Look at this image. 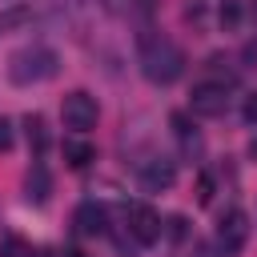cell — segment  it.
<instances>
[{
  "label": "cell",
  "instance_id": "ba28073f",
  "mask_svg": "<svg viewBox=\"0 0 257 257\" xmlns=\"http://www.w3.org/2000/svg\"><path fill=\"white\" fill-rule=\"evenodd\" d=\"M48 193H52V173H48V165L32 161V169L24 173V201L28 205H44Z\"/></svg>",
  "mask_w": 257,
  "mask_h": 257
},
{
  "label": "cell",
  "instance_id": "6da1fadb",
  "mask_svg": "<svg viewBox=\"0 0 257 257\" xmlns=\"http://www.w3.org/2000/svg\"><path fill=\"white\" fill-rule=\"evenodd\" d=\"M141 72L153 84H173L185 72V52L169 36H141Z\"/></svg>",
  "mask_w": 257,
  "mask_h": 257
},
{
  "label": "cell",
  "instance_id": "d6986e66",
  "mask_svg": "<svg viewBox=\"0 0 257 257\" xmlns=\"http://www.w3.org/2000/svg\"><path fill=\"white\" fill-rule=\"evenodd\" d=\"M249 157H253V161H257V137H253V141H249Z\"/></svg>",
  "mask_w": 257,
  "mask_h": 257
},
{
  "label": "cell",
  "instance_id": "7a4b0ae2",
  "mask_svg": "<svg viewBox=\"0 0 257 257\" xmlns=\"http://www.w3.org/2000/svg\"><path fill=\"white\" fill-rule=\"evenodd\" d=\"M60 68V56L44 44H32V48H20L12 60H8V76L12 84H40V80H52Z\"/></svg>",
  "mask_w": 257,
  "mask_h": 257
},
{
  "label": "cell",
  "instance_id": "5bb4252c",
  "mask_svg": "<svg viewBox=\"0 0 257 257\" xmlns=\"http://www.w3.org/2000/svg\"><path fill=\"white\" fill-rule=\"evenodd\" d=\"M0 257H36V249H32L24 237H4V245H0Z\"/></svg>",
  "mask_w": 257,
  "mask_h": 257
},
{
  "label": "cell",
  "instance_id": "ac0fdd59",
  "mask_svg": "<svg viewBox=\"0 0 257 257\" xmlns=\"http://www.w3.org/2000/svg\"><path fill=\"white\" fill-rule=\"evenodd\" d=\"M241 116H245L249 124H257V92H249V96H245V108H241Z\"/></svg>",
  "mask_w": 257,
  "mask_h": 257
},
{
  "label": "cell",
  "instance_id": "7c38bea8",
  "mask_svg": "<svg viewBox=\"0 0 257 257\" xmlns=\"http://www.w3.org/2000/svg\"><path fill=\"white\" fill-rule=\"evenodd\" d=\"M64 161H68V169H88L96 161V145H88V141H64Z\"/></svg>",
  "mask_w": 257,
  "mask_h": 257
},
{
  "label": "cell",
  "instance_id": "44dd1931",
  "mask_svg": "<svg viewBox=\"0 0 257 257\" xmlns=\"http://www.w3.org/2000/svg\"><path fill=\"white\" fill-rule=\"evenodd\" d=\"M104 4H108V8H112V4H116V0H104Z\"/></svg>",
  "mask_w": 257,
  "mask_h": 257
},
{
  "label": "cell",
  "instance_id": "e0dca14e",
  "mask_svg": "<svg viewBox=\"0 0 257 257\" xmlns=\"http://www.w3.org/2000/svg\"><path fill=\"white\" fill-rule=\"evenodd\" d=\"M165 229H169V237H173V241H181V237H185V217H169V221H165Z\"/></svg>",
  "mask_w": 257,
  "mask_h": 257
},
{
  "label": "cell",
  "instance_id": "8fae6325",
  "mask_svg": "<svg viewBox=\"0 0 257 257\" xmlns=\"http://www.w3.org/2000/svg\"><path fill=\"white\" fill-rule=\"evenodd\" d=\"M24 133H28V145H32V153H36V161L48 153V124H44V116L40 112H28L24 116Z\"/></svg>",
  "mask_w": 257,
  "mask_h": 257
},
{
  "label": "cell",
  "instance_id": "5b68a950",
  "mask_svg": "<svg viewBox=\"0 0 257 257\" xmlns=\"http://www.w3.org/2000/svg\"><path fill=\"white\" fill-rule=\"evenodd\" d=\"M189 108L197 116H221L229 108V84L225 80H201L189 96Z\"/></svg>",
  "mask_w": 257,
  "mask_h": 257
},
{
  "label": "cell",
  "instance_id": "9c48e42d",
  "mask_svg": "<svg viewBox=\"0 0 257 257\" xmlns=\"http://www.w3.org/2000/svg\"><path fill=\"white\" fill-rule=\"evenodd\" d=\"M104 221H108V217H104V205H96V201H80L76 213H72V225H76L80 237H96V233H104V229H108Z\"/></svg>",
  "mask_w": 257,
  "mask_h": 257
},
{
  "label": "cell",
  "instance_id": "52a82bcc",
  "mask_svg": "<svg viewBox=\"0 0 257 257\" xmlns=\"http://www.w3.org/2000/svg\"><path fill=\"white\" fill-rule=\"evenodd\" d=\"M173 181H177V169H173V161H165V157H153V161H145V165H141V189H145V193L173 189Z\"/></svg>",
  "mask_w": 257,
  "mask_h": 257
},
{
  "label": "cell",
  "instance_id": "2e32d148",
  "mask_svg": "<svg viewBox=\"0 0 257 257\" xmlns=\"http://www.w3.org/2000/svg\"><path fill=\"white\" fill-rule=\"evenodd\" d=\"M12 141H16L12 120H8V116H0V153H8V149H12Z\"/></svg>",
  "mask_w": 257,
  "mask_h": 257
},
{
  "label": "cell",
  "instance_id": "4fadbf2b",
  "mask_svg": "<svg viewBox=\"0 0 257 257\" xmlns=\"http://www.w3.org/2000/svg\"><path fill=\"white\" fill-rule=\"evenodd\" d=\"M28 20H32V8H24V4L4 8V12H0V32H12V28H20V24H28Z\"/></svg>",
  "mask_w": 257,
  "mask_h": 257
},
{
  "label": "cell",
  "instance_id": "ffe728a7",
  "mask_svg": "<svg viewBox=\"0 0 257 257\" xmlns=\"http://www.w3.org/2000/svg\"><path fill=\"white\" fill-rule=\"evenodd\" d=\"M60 257H84V253H76V249H64V253H60Z\"/></svg>",
  "mask_w": 257,
  "mask_h": 257
},
{
  "label": "cell",
  "instance_id": "9a60e30c",
  "mask_svg": "<svg viewBox=\"0 0 257 257\" xmlns=\"http://www.w3.org/2000/svg\"><path fill=\"white\" fill-rule=\"evenodd\" d=\"M197 201H201V205H209V201H213V177H209V173H201V177H197Z\"/></svg>",
  "mask_w": 257,
  "mask_h": 257
},
{
  "label": "cell",
  "instance_id": "3957f363",
  "mask_svg": "<svg viewBox=\"0 0 257 257\" xmlns=\"http://www.w3.org/2000/svg\"><path fill=\"white\" fill-rule=\"evenodd\" d=\"M96 116H100V108H96V100H92L84 88H72V92L60 100V120H64V128H72V133L96 128Z\"/></svg>",
  "mask_w": 257,
  "mask_h": 257
},
{
  "label": "cell",
  "instance_id": "30bf717a",
  "mask_svg": "<svg viewBox=\"0 0 257 257\" xmlns=\"http://www.w3.org/2000/svg\"><path fill=\"white\" fill-rule=\"evenodd\" d=\"M169 124L177 128V137H181V149H185V157H197V153H201V133L193 128L189 112H173V116H169Z\"/></svg>",
  "mask_w": 257,
  "mask_h": 257
},
{
  "label": "cell",
  "instance_id": "277c9868",
  "mask_svg": "<svg viewBox=\"0 0 257 257\" xmlns=\"http://www.w3.org/2000/svg\"><path fill=\"white\" fill-rule=\"evenodd\" d=\"M249 241V213L245 209H225L217 221V245L225 257H237Z\"/></svg>",
  "mask_w": 257,
  "mask_h": 257
},
{
  "label": "cell",
  "instance_id": "8992f818",
  "mask_svg": "<svg viewBox=\"0 0 257 257\" xmlns=\"http://www.w3.org/2000/svg\"><path fill=\"white\" fill-rule=\"evenodd\" d=\"M124 221H128V233H133L137 245H153V241H161V233H165L157 209H149V205H128Z\"/></svg>",
  "mask_w": 257,
  "mask_h": 257
}]
</instances>
